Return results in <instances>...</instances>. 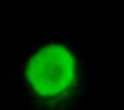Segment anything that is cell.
<instances>
[{"label": "cell", "instance_id": "6da1fadb", "mask_svg": "<svg viewBox=\"0 0 124 110\" xmlns=\"http://www.w3.org/2000/svg\"><path fill=\"white\" fill-rule=\"evenodd\" d=\"M23 85L38 99L67 94L78 81V61L69 47L43 45L30 52L22 68Z\"/></svg>", "mask_w": 124, "mask_h": 110}]
</instances>
